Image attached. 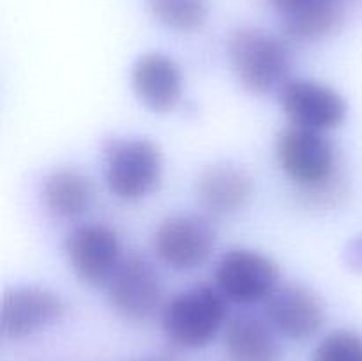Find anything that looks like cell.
<instances>
[{
  "instance_id": "1",
  "label": "cell",
  "mask_w": 362,
  "mask_h": 361,
  "mask_svg": "<svg viewBox=\"0 0 362 361\" xmlns=\"http://www.w3.org/2000/svg\"><path fill=\"white\" fill-rule=\"evenodd\" d=\"M228 301L216 287L198 285L182 290L163 306L161 328L179 349L207 347L226 326Z\"/></svg>"
},
{
  "instance_id": "2",
  "label": "cell",
  "mask_w": 362,
  "mask_h": 361,
  "mask_svg": "<svg viewBox=\"0 0 362 361\" xmlns=\"http://www.w3.org/2000/svg\"><path fill=\"white\" fill-rule=\"evenodd\" d=\"M228 62L239 84L253 94H267L288 80V46L264 28H237L228 39Z\"/></svg>"
},
{
  "instance_id": "3",
  "label": "cell",
  "mask_w": 362,
  "mask_h": 361,
  "mask_svg": "<svg viewBox=\"0 0 362 361\" xmlns=\"http://www.w3.org/2000/svg\"><path fill=\"white\" fill-rule=\"evenodd\" d=\"M276 159L286 177L310 195L334 188L338 156L320 131L288 126L276 138Z\"/></svg>"
},
{
  "instance_id": "4",
  "label": "cell",
  "mask_w": 362,
  "mask_h": 361,
  "mask_svg": "<svg viewBox=\"0 0 362 361\" xmlns=\"http://www.w3.org/2000/svg\"><path fill=\"white\" fill-rule=\"evenodd\" d=\"M163 165L161 147L151 138H120L105 151L106 186L119 200H144L161 183Z\"/></svg>"
},
{
  "instance_id": "5",
  "label": "cell",
  "mask_w": 362,
  "mask_h": 361,
  "mask_svg": "<svg viewBox=\"0 0 362 361\" xmlns=\"http://www.w3.org/2000/svg\"><path fill=\"white\" fill-rule=\"evenodd\" d=\"M281 269L269 255L251 248L225 251L214 269L216 289L235 304H257L267 301L279 287Z\"/></svg>"
},
{
  "instance_id": "6",
  "label": "cell",
  "mask_w": 362,
  "mask_h": 361,
  "mask_svg": "<svg viewBox=\"0 0 362 361\" xmlns=\"http://www.w3.org/2000/svg\"><path fill=\"white\" fill-rule=\"evenodd\" d=\"M106 289L112 308L126 321L145 322L161 308V278L145 255L129 253L122 257Z\"/></svg>"
},
{
  "instance_id": "7",
  "label": "cell",
  "mask_w": 362,
  "mask_h": 361,
  "mask_svg": "<svg viewBox=\"0 0 362 361\" xmlns=\"http://www.w3.org/2000/svg\"><path fill=\"white\" fill-rule=\"evenodd\" d=\"M216 229L209 216L173 214L163 219L152 237V246L163 264L175 271L197 269L211 257Z\"/></svg>"
},
{
  "instance_id": "8",
  "label": "cell",
  "mask_w": 362,
  "mask_h": 361,
  "mask_svg": "<svg viewBox=\"0 0 362 361\" xmlns=\"http://www.w3.org/2000/svg\"><path fill=\"white\" fill-rule=\"evenodd\" d=\"M279 105L292 126L320 133L341 126L349 113L345 98L336 88L308 78H288L279 88Z\"/></svg>"
},
{
  "instance_id": "9",
  "label": "cell",
  "mask_w": 362,
  "mask_h": 361,
  "mask_svg": "<svg viewBox=\"0 0 362 361\" xmlns=\"http://www.w3.org/2000/svg\"><path fill=\"white\" fill-rule=\"evenodd\" d=\"M64 253L74 275L88 285H106L122 260L119 234L105 223L74 227L64 239Z\"/></svg>"
},
{
  "instance_id": "10",
  "label": "cell",
  "mask_w": 362,
  "mask_h": 361,
  "mask_svg": "<svg viewBox=\"0 0 362 361\" xmlns=\"http://www.w3.org/2000/svg\"><path fill=\"white\" fill-rule=\"evenodd\" d=\"M66 304L52 289L41 285H14L2 299L0 331L4 340L20 342L57 324L64 317Z\"/></svg>"
},
{
  "instance_id": "11",
  "label": "cell",
  "mask_w": 362,
  "mask_h": 361,
  "mask_svg": "<svg viewBox=\"0 0 362 361\" xmlns=\"http://www.w3.org/2000/svg\"><path fill=\"white\" fill-rule=\"evenodd\" d=\"M265 303V315L271 328L293 342L313 338L325 322L324 301L308 287H278Z\"/></svg>"
},
{
  "instance_id": "12",
  "label": "cell",
  "mask_w": 362,
  "mask_h": 361,
  "mask_svg": "<svg viewBox=\"0 0 362 361\" xmlns=\"http://www.w3.org/2000/svg\"><path fill=\"white\" fill-rule=\"evenodd\" d=\"M255 193L253 177L233 163H214L197 179V200L207 216L223 218L243 211Z\"/></svg>"
},
{
  "instance_id": "13",
  "label": "cell",
  "mask_w": 362,
  "mask_h": 361,
  "mask_svg": "<svg viewBox=\"0 0 362 361\" xmlns=\"http://www.w3.org/2000/svg\"><path fill=\"white\" fill-rule=\"evenodd\" d=\"M136 98L156 113L172 112L182 98V73L172 57L151 52L138 57L131 69Z\"/></svg>"
},
{
  "instance_id": "14",
  "label": "cell",
  "mask_w": 362,
  "mask_h": 361,
  "mask_svg": "<svg viewBox=\"0 0 362 361\" xmlns=\"http://www.w3.org/2000/svg\"><path fill=\"white\" fill-rule=\"evenodd\" d=\"M271 324L253 315H237L225 326L228 361H281V349Z\"/></svg>"
},
{
  "instance_id": "15",
  "label": "cell",
  "mask_w": 362,
  "mask_h": 361,
  "mask_svg": "<svg viewBox=\"0 0 362 361\" xmlns=\"http://www.w3.org/2000/svg\"><path fill=\"white\" fill-rule=\"evenodd\" d=\"M41 200L53 216L78 218L90 209L94 202V186L90 179L78 170H53L41 184Z\"/></svg>"
},
{
  "instance_id": "16",
  "label": "cell",
  "mask_w": 362,
  "mask_h": 361,
  "mask_svg": "<svg viewBox=\"0 0 362 361\" xmlns=\"http://www.w3.org/2000/svg\"><path fill=\"white\" fill-rule=\"evenodd\" d=\"M281 34L286 41L315 42L334 34L343 23L341 4H318L279 14Z\"/></svg>"
},
{
  "instance_id": "17",
  "label": "cell",
  "mask_w": 362,
  "mask_h": 361,
  "mask_svg": "<svg viewBox=\"0 0 362 361\" xmlns=\"http://www.w3.org/2000/svg\"><path fill=\"white\" fill-rule=\"evenodd\" d=\"M156 20L182 34L200 30L209 18L207 0H147Z\"/></svg>"
},
{
  "instance_id": "18",
  "label": "cell",
  "mask_w": 362,
  "mask_h": 361,
  "mask_svg": "<svg viewBox=\"0 0 362 361\" xmlns=\"http://www.w3.org/2000/svg\"><path fill=\"white\" fill-rule=\"evenodd\" d=\"M311 361H362V333L336 329L320 340Z\"/></svg>"
},
{
  "instance_id": "19",
  "label": "cell",
  "mask_w": 362,
  "mask_h": 361,
  "mask_svg": "<svg viewBox=\"0 0 362 361\" xmlns=\"http://www.w3.org/2000/svg\"><path fill=\"white\" fill-rule=\"evenodd\" d=\"M343 260L346 268L356 273H362V234L352 237L346 243L345 251H343Z\"/></svg>"
},
{
  "instance_id": "20",
  "label": "cell",
  "mask_w": 362,
  "mask_h": 361,
  "mask_svg": "<svg viewBox=\"0 0 362 361\" xmlns=\"http://www.w3.org/2000/svg\"><path fill=\"white\" fill-rule=\"evenodd\" d=\"M269 6L278 14H285L288 11L299 9L306 6H318V4H341L343 0H267Z\"/></svg>"
},
{
  "instance_id": "21",
  "label": "cell",
  "mask_w": 362,
  "mask_h": 361,
  "mask_svg": "<svg viewBox=\"0 0 362 361\" xmlns=\"http://www.w3.org/2000/svg\"><path fill=\"white\" fill-rule=\"evenodd\" d=\"M141 361H168L165 357H148V360H141Z\"/></svg>"
}]
</instances>
